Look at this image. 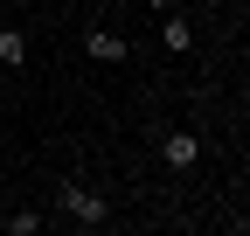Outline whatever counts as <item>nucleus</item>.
Here are the masks:
<instances>
[{
  "label": "nucleus",
  "mask_w": 250,
  "mask_h": 236,
  "mask_svg": "<svg viewBox=\"0 0 250 236\" xmlns=\"http://www.w3.org/2000/svg\"><path fill=\"white\" fill-rule=\"evenodd\" d=\"M56 209L70 216L77 229H104V222H111V201H104L98 188H83V181H62V188H56Z\"/></svg>",
  "instance_id": "f257e3e1"
},
{
  "label": "nucleus",
  "mask_w": 250,
  "mask_h": 236,
  "mask_svg": "<svg viewBox=\"0 0 250 236\" xmlns=\"http://www.w3.org/2000/svg\"><path fill=\"white\" fill-rule=\"evenodd\" d=\"M160 160H167L174 174H188V167L202 160V139H195V132H181V125H174V132H160Z\"/></svg>",
  "instance_id": "f03ea898"
},
{
  "label": "nucleus",
  "mask_w": 250,
  "mask_h": 236,
  "mask_svg": "<svg viewBox=\"0 0 250 236\" xmlns=\"http://www.w3.org/2000/svg\"><path fill=\"white\" fill-rule=\"evenodd\" d=\"M83 56H90V63H125L132 42H125L118 28H90V35H83Z\"/></svg>",
  "instance_id": "7ed1b4c3"
},
{
  "label": "nucleus",
  "mask_w": 250,
  "mask_h": 236,
  "mask_svg": "<svg viewBox=\"0 0 250 236\" xmlns=\"http://www.w3.org/2000/svg\"><path fill=\"white\" fill-rule=\"evenodd\" d=\"M160 35H167V49H195V21H188V14H160Z\"/></svg>",
  "instance_id": "20e7f679"
},
{
  "label": "nucleus",
  "mask_w": 250,
  "mask_h": 236,
  "mask_svg": "<svg viewBox=\"0 0 250 236\" xmlns=\"http://www.w3.org/2000/svg\"><path fill=\"white\" fill-rule=\"evenodd\" d=\"M0 63H7V70L28 63V35H21V28H0Z\"/></svg>",
  "instance_id": "39448f33"
},
{
  "label": "nucleus",
  "mask_w": 250,
  "mask_h": 236,
  "mask_svg": "<svg viewBox=\"0 0 250 236\" xmlns=\"http://www.w3.org/2000/svg\"><path fill=\"white\" fill-rule=\"evenodd\" d=\"M49 216H35V209H21V216H7V236H35Z\"/></svg>",
  "instance_id": "423d86ee"
}]
</instances>
